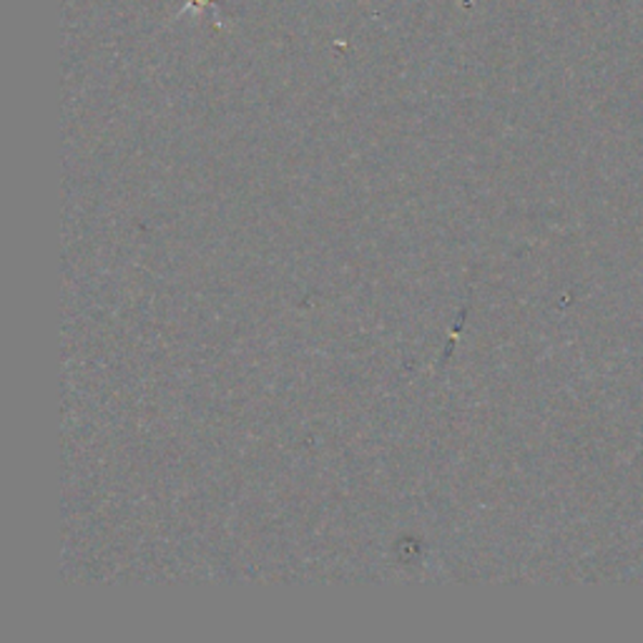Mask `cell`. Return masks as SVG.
<instances>
[{"mask_svg": "<svg viewBox=\"0 0 643 643\" xmlns=\"http://www.w3.org/2000/svg\"><path fill=\"white\" fill-rule=\"evenodd\" d=\"M209 3H211V0H187L184 8H181V11H179V18H181V15H187V13H198V11H204V8L209 5Z\"/></svg>", "mask_w": 643, "mask_h": 643, "instance_id": "cell-1", "label": "cell"}]
</instances>
